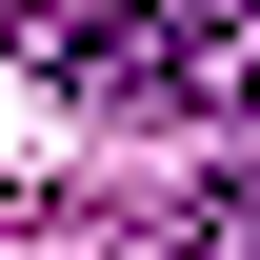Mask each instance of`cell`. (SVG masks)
Here are the masks:
<instances>
[{
  "label": "cell",
  "mask_w": 260,
  "mask_h": 260,
  "mask_svg": "<svg viewBox=\"0 0 260 260\" xmlns=\"http://www.w3.org/2000/svg\"><path fill=\"white\" fill-rule=\"evenodd\" d=\"M20 60H40V80H80V100H120V120H220L240 40L160 20V0H20Z\"/></svg>",
  "instance_id": "cell-1"
},
{
  "label": "cell",
  "mask_w": 260,
  "mask_h": 260,
  "mask_svg": "<svg viewBox=\"0 0 260 260\" xmlns=\"http://www.w3.org/2000/svg\"><path fill=\"white\" fill-rule=\"evenodd\" d=\"M120 260H240V220H220V200H140V220H120Z\"/></svg>",
  "instance_id": "cell-2"
},
{
  "label": "cell",
  "mask_w": 260,
  "mask_h": 260,
  "mask_svg": "<svg viewBox=\"0 0 260 260\" xmlns=\"http://www.w3.org/2000/svg\"><path fill=\"white\" fill-rule=\"evenodd\" d=\"M220 120H240V140H260V40H240V80H220Z\"/></svg>",
  "instance_id": "cell-3"
},
{
  "label": "cell",
  "mask_w": 260,
  "mask_h": 260,
  "mask_svg": "<svg viewBox=\"0 0 260 260\" xmlns=\"http://www.w3.org/2000/svg\"><path fill=\"white\" fill-rule=\"evenodd\" d=\"M220 220H240V260H260V180H240V200H220Z\"/></svg>",
  "instance_id": "cell-4"
}]
</instances>
